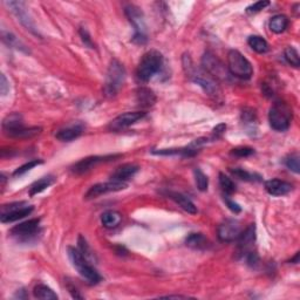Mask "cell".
I'll return each mask as SVG.
<instances>
[{
    "label": "cell",
    "instance_id": "6da1fadb",
    "mask_svg": "<svg viewBox=\"0 0 300 300\" xmlns=\"http://www.w3.org/2000/svg\"><path fill=\"white\" fill-rule=\"evenodd\" d=\"M183 68H184L186 75H188L193 82L202 87L203 90L208 93V95L216 97L221 93L217 81H216L214 78H211L206 71L196 68L189 56L183 57Z\"/></svg>",
    "mask_w": 300,
    "mask_h": 300
},
{
    "label": "cell",
    "instance_id": "7a4b0ae2",
    "mask_svg": "<svg viewBox=\"0 0 300 300\" xmlns=\"http://www.w3.org/2000/svg\"><path fill=\"white\" fill-rule=\"evenodd\" d=\"M163 66V56L159 51L152 49L143 54L137 67V78L143 82H148Z\"/></svg>",
    "mask_w": 300,
    "mask_h": 300
},
{
    "label": "cell",
    "instance_id": "3957f363",
    "mask_svg": "<svg viewBox=\"0 0 300 300\" xmlns=\"http://www.w3.org/2000/svg\"><path fill=\"white\" fill-rule=\"evenodd\" d=\"M292 108L284 101H276L269 112V122L276 131H285L290 128L292 121Z\"/></svg>",
    "mask_w": 300,
    "mask_h": 300
},
{
    "label": "cell",
    "instance_id": "277c9868",
    "mask_svg": "<svg viewBox=\"0 0 300 300\" xmlns=\"http://www.w3.org/2000/svg\"><path fill=\"white\" fill-rule=\"evenodd\" d=\"M68 256L73 266L78 270L79 274L83 279H86L89 284L93 285L100 283L101 276L98 274L97 271L87 262V258L83 256L81 251L75 247H68Z\"/></svg>",
    "mask_w": 300,
    "mask_h": 300
},
{
    "label": "cell",
    "instance_id": "5b68a950",
    "mask_svg": "<svg viewBox=\"0 0 300 300\" xmlns=\"http://www.w3.org/2000/svg\"><path fill=\"white\" fill-rule=\"evenodd\" d=\"M228 71L230 74L241 80H248L254 74L251 62L237 49H231L228 53Z\"/></svg>",
    "mask_w": 300,
    "mask_h": 300
},
{
    "label": "cell",
    "instance_id": "8992f818",
    "mask_svg": "<svg viewBox=\"0 0 300 300\" xmlns=\"http://www.w3.org/2000/svg\"><path fill=\"white\" fill-rule=\"evenodd\" d=\"M126 79V71L123 65L118 60H113L107 73V81L105 85V93L108 96H114Z\"/></svg>",
    "mask_w": 300,
    "mask_h": 300
},
{
    "label": "cell",
    "instance_id": "52a82bcc",
    "mask_svg": "<svg viewBox=\"0 0 300 300\" xmlns=\"http://www.w3.org/2000/svg\"><path fill=\"white\" fill-rule=\"evenodd\" d=\"M126 16L129 19L130 24L135 28V35L133 40L137 43H144L147 41V34H145V24L142 11L135 5H128L124 9Z\"/></svg>",
    "mask_w": 300,
    "mask_h": 300
},
{
    "label": "cell",
    "instance_id": "ba28073f",
    "mask_svg": "<svg viewBox=\"0 0 300 300\" xmlns=\"http://www.w3.org/2000/svg\"><path fill=\"white\" fill-rule=\"evenodd\" d=\"M203 71H206L215 80L225 81L229 78V71L223 65V62L211 52H206L202 57Z\"/></svg>",
    "mask_w": 300,
    "mask_h": 300
},
{
    "label": "cell",
    "instance_id": "9c48e42d",
    "mask_svg": "<svg viewBox=\"0 0 300 300\" xmlns=\"http://www.w3.org/2000/svg\"><path fill=\"white\" fill-rule=\"evenodd\" d=\"M33 207L28 206L26 202H16L6 204V206L2 207L0 219H2L3 223H12L31 215Z\"/></svg>",
    "mask_w": 300,
    "mask_h": 300
},
{
    "label": "cell",
    "instance_id": "30bf717a",
    "mask_svg": "<svg viewBox=\"0 0 300 300\" xmlns=\"http://www.w3.org/2000/svg\"><path fill=\"white\" fill-rule=\"evenodd\" d=\"M243 231L241 223L237 219H225L221 223L217 229V235L221 241L224 243H231L239 238L240 233Z\"/></svg>",
    "mask_w": 300,
    "mask_h": 300
},
{
    "label": "cell",
    "instance_id": "8fae6325",
    "mask_svg": "<svg viewBox=\"0 0 300 300\" xmlns=\"http://www.w3.org/2000/svg\"><path fill=\"white\" fill-rule=\"evenodd\" d=\"M116 157H120V155H109V156H90L86 157V159H82L79 161L78 163H75L74 166L72 167V173L75 175H82L90 171L93 168H95L97 164L102 162H109V161L116 159Z\"/></svg>",
    "mask_w": 300,
    "mask_h": 300
},
{
    "label": "cell",
    "instance_id": "7c38bea8",
    "mask_svg": "<svg viewBox=\"0 0 300 300\" xmlns=\"http://www.w3.org/2000/svg\"><path fill=\"white\" fill-rule=\"evenodd\" d=\"M126 188H127V183L124 182H116L111 180L109 182H106V183H98V184H95L91 186L88 191H87L85 198L94 199V198H97L98 196L105 195V193L120 191V190H123Z\"/></svg>",
    "mask_w": 300,
    "mask_h": 300
},
{
    "label": "cell",
    "instance_id": "4fadbf2b",
    "mask_svg": "<svg viewBox=\"0 0 300 300\" xmlns=\"http://www.w3.org/2000/svg\"><path fill=\"white\" fill-rule=\"evenodd\" d=\"M145 116L144 112H127L115 118L109 124V129L113 131H120L136 123Z\"/></svg>",
    "mask_w": 300,
    "mask_h": 300
},
{
    "label": "cell",
    "instance_id": "5bb4252c",
    "mask_svg": "<svg viewBox=\"0 0 300 300\" xmlns=\"http://www.w3.org/2000/svg\"><path fill=\"white\" fill-rule=\"evenodd\" d=\"M40 224V218H33L30 221H26L24 223H20L19 225H16L14 228L11 229V235L17 238H20L23 240H27L31 238L38 232Z\"/></svg>",
    "mask_w": 300,
    "mask_h": 300
},
{
    "label": "cell",
    "instance_id": "9a60e30c",
    "mask_svg": "<svg viewBox=\"0 0 300 300\" xmlns=\"http://www.w3.org/2000/svg\"><path fill=\"white\" fill-rule=\"evenodd\" d=\"M5 5L9 6L12 12L16 14L18 19L21 24L24 25L27 30H30L33 33H36L34 30V25H33V21L31 17L28 16L26 9H25V4L20 2H5Z\"/></svg>",
    "mask_w": 300,
    "mask_h": 300
},
{
    "label": "cell",
    "instance_id": "2e32d148",
    "mask_svg": "<svg viewBox=\"0 0 300 300\" xmlns=\"http://www.w3.org/2000/svg\"><path fill=\"white\" fill-rule=\"evenodd\" d=\"M237 241H238V251L240 255L244 256L250 252L251 246L256 241V225L250 224L246 229L243 230Z\"/></svg>",
    "mask_w": 300,
    "mask_h": 300
},
{
    "label": "cell",
    "instance_id": "e0dca14e",
    "mask_svg": "<svg viewBox=\"0 0 300 300\" xmlns=\"http://www.w3.org/2000/svg\"><path fill=\"white\" fill-rule=\"evenodd\" d=\"M138 169H140V167L134 163L122 164V166L118 167L114 171H113V174L111 175V180L126 183L127 181H129L130 178H133L135 175H136Z\"/></svg>",
    "mask_w": 300,
    "mask_h": 300
},
{
    "label": "cell",
    "instance_id": "ac0fdd59",
    "mask_svg": "<svg viewBox=\"0 0 300 300\" xmlns=\"http://www.w3.org/2000/svg\"><path fill=\"white\" fill-rule=\"evenodd\" d=\"M265 189L272 196H284L292 191L293 185L286 181L270 180L265 182Z\"/></svg>",
    "mask_w": 300,
    "mask_h": 300
},
{
    "label": "cell",
    "instance_id": "d6986e66",
    "mask_svg": "<svg viewBox=\"0 0 300 300\" xmlns=\"http://www.w3.org/2000/svg\"><path fill=\"white\" fill-rule=\"evenodd\" d=\"M23 118L18 113H13V114L7 115L3 121V129L7 136H11L13 133H16L21 128H24Z\"/></svg>",
    "mask_w": 300,
    "mask_h": 300
},
{
    "label": "cell",
    "instance_id": "ffe728a7",
    "mask_svg": "<svg viewBox=\"0 0 300 300\" xmlns=\"http://www.w3.org/2000/svg\"><path fill=\"white\" fill-rule=\"evenodd\" d=\"M82 126H80V124H73V126L65 127L62 129L58 130L56 137L62 142H71L75 140V138H78L82 134Z\"/></svg>",
    "mask_w": 300,
    "mask_h": 300
},
{
    "label": "cell",
    "instance_id": "44dd1931",
    "mask_svg": "<svg viewBox=\"0 0 300 300\" xmlns=\"http://www.w3.org/2000/svg\"><path fill=\"white\" fill-rule=\"evenodd\" d=\"M168 196H169V198L173 199L175 203H177L183 210L188 212V214H191V215L197 214L196 206L186 196L182 195L180 192H174V191L168 192Z\"/></svg>",
    "mask_w": 300,
    "mask_h": 300
},
{
    "label": "cell",
    "instance_id": "7402d4cb",
    "mask_svg": "<svg viewBox=\"0 0 300 300\" xmlns=\"http://www.w3.org/2000/svg\"><path fill=\"white\" fill-rule=\"evenodd\" d=\"M185 245L193 250H207L210 246V241L203 233H191L186 238Z\"/></svg>",
    "mask_w": 300,
    "mask_h": 300
},
{
    "label": "cell",
    "instance_id": "603a6c76",
    "mask_svg": "<svg viewBox=\"0 0 300 300\" xmlns=\"http://www.w3.org/2000/svg\"><path fill=\"white\" fill-rule=\"evenodd\" d=\"M122 222V215L115 210H108L101 215V223L105 228L115 229Z\"/></svg>",
    "mask_w": 300,
    "mask_h": 300
},
{
    "label": "cell",
    "instance_id": "cb8c5ba5",
    "mask_svg": "<svg viewBox=\"0 0 300 300\" xmlns=\"http://www.w3.org/2000/svg\"><path fill=\"white\" fill-rule=\"evenodd\" d=\"M136 100L141 107L148 108L154 106L156 102V97L153 90L148 88H138L136 91Z\"/></svg>",
    "mask_w": 300,
    "mask_h": 300
},
{
    "label": "cell",
    "instance_id": "d4e9b609",
    "mask_svg": "<svg viewBox=\"0 0 300 300\" xmlns=\"http://www.w3.org/2000/svg\"><path fill=\"white\" fill-rule=\"evenodd\" d=\"M288 26V19L286 16H283V14H277L271 18L270 20V30L272 31L276 34H280L286 31Z\"/></svg>",
    "mask_w": 300,
    "mask_h": 300
},
{
    "label": "cell",
    "instance_id": "484cf974",
    "mask_svg": "<svg viewBox=\"0 0 300 300\" xmlns=\"http://www.w3.org/2000/svg\"><path fill=\"white\" fill-rule=\"evenodd\" d=\"M247 43L255 52H257L259 54L266 53L270 48L268 41L259 35H251L250 38L247 39Z\"/></svg>",
    "mask_w": 300,
    "mask_h": 300
},
{
    "label": "cell",
    "instance_id": "4316f807",
    "mask_svg": "<svg viewBox=\"0 0 300 300\" xmlns=\"http://www.w3.org/2000/svg\"><path fill=\"white\" fill-rule=\"evenodd\" d=\"M54 181H56V178H54L53 176H51V175H49V176L40 178V180L34 182L31 185L30 196H35V195H38V193L42 192L43 190H46L47 188H48V186L52 185L54 183Z\"/></svg>",
    "mask_w": 300,
    "mask_h": 300
},
{
    "label": "cell",
    "instance_id": "83f0119b",
    "mask_svg": "<svg viewBox=\"0 0 300 300\" xmlns=\"http://www.w3.org/2000/svg\"><path fill=\"white\" fill-rule=\"evenodd\" d=\"M33 294L36 299H43V300H53V299H58L57 293H54V291L52 288L46 286L43 284H39L36 285L33 290Z\"/></svg>",
    "mask_w": 300,
    "mask_h": 300
},
{
    "label": "cell",
    "instance_id": "f1b7e54d",
    "mask_svg": "<svg viewBox=\"0 0 300 300\" xmlns=\"http://www.w3.org/2000/svg\"><path fill=\"white\" fill-rule=\"evenodd\" d=\"M219 184H221V188L224 192V195L231 196L232 193L236 192V184L231 178L226 176L225 174L221 173L219 174Z\"/></svg>",
    "mask_w": 300,
    "mask_h": 300
},
{
    "label": "cell",
    "instance_id": "f546056e",
    "mask_svg": "<svg viewBox=\"0 0 300 300\" xmlns=\"http://www.w3.org/2000/svg\"><path fill=\"white\" fill-rule=\"evenodd\" d=\"M193 175H195L197 189H198L199 191H207L208 186H209V180H208L207 175L204 174L202 170L198 169V168H196V169L193 170Z\"/></svg>",
    "mask_w": 300,
    "mask_h": 300
},
{
    "label": "cell",
    "instance_id": "4dcf8cb0",
    "mask_svg": "<svg viewBox=\"0 0 300 300\" xmlns=\"http://www.w3.org/2000/svg\"><path fill=\"white\" fill-rule=\"evenodd\" d=\"M284 57L291 66H293V67H299L300 58L297 49L293 48V47H287L284 52Z\"/></svg>",
    "mask_w": 300,
    "mask_h": 300
},
{
    "label": "cell",
    "instance_id": "1f68e13d",
    "mask_svg": "<svg viewBox=\"0 0 300 300\" xmlns=\"http://www.w3.org/2000/svg\"><path fill=\"white\" fill-rule=\"evenodd\" d=\"M285 166H286L291 171L295 174H299L300 164H299V155L298 154H292L285 160Z\"/></svg>",
    "mask_w": 300,
    "mask_h": 300
},
{
    "label": "cell",
    "instance_id": "d6a6232c",
    "mask_svg": "<svg viewBox=\"0 0 300 300\" xmlns=\"http://www.w3.org/2000/svg\"><path fill=\"white\" fill-rule=\"evenodd\" d=\"M43 161L42 160H33L30 161V162L25 163L24 166H21L18 168V169L13 173V176H21V175H24L25 173H27V171H30L33 168L39 166V164H42Z\"/></svg>",
    "mask_w": 300,
    "mask_h": 300
},
{
    "label": "cell",
    "instance_id": "836d02e7",
    "mask_svg": "<svg viewBox=\"0 0 300 300\" xmlns=\"http://www.w3.org/2000/svg\"><path fill=\"white\" fill-rule=\"evenodd\" d=\"M231 171L233 176H236L237 178H239V180H243V181H255L256 180V175L255 174H251L248 173V171L244 170V169H240V168H236V169H230Z\"/></svg>",
    "mask_w": 300,
    "mask_h": 300
},
{
    "label": "cell",
    "instance_id": "e575fe53",
    "mask_svg": "<svg viewBox=\"0 0 300 300\" xmlns=\"http://www.w3.org/2000/svg\"><path fill=\"white\" fill-rule=\"evenodd\" d=\"M3 40L9 46L16 47V48H20V49L24 51V46H21V42L13 34H11V33L3 32Z\"/></svg>",
    "mask_w": 300,
    "mask_h": 300
},
{
    "label": "cell",
    "instance_id": "d590c367",
    "mask_svg": "<svg viewBox=\"0 0 300 300\" xmlns=\"http://www.w3.org/2000/svg\"><path fill=\"white\" fill-rule=\"evenodd\" d=\"M230 154H231V155H233V156H237V157H248V156L254 155L255 150L252 148H248V147H238V148L232 149Z\"/></svg>",
    "mask_w": 300,
    "mask_h": 300
},
{
    "label": "cell",
    "instance_id": "8d00e7d4",
    "mask_svg": "<svg viewBox=\"0 0 300 300\" xmlns=\"http://www.w3.org/2000/svg\"><path fill=\"white\" fill-rule=\"evenodd\" d=\"M270 5L269 2H257L255 4H252L251 6H248L246 11L248 13H256V12H259V11L264 10L265 7H268Z\"/></svg>",
    "mask_w": 300,
    "mask_h": 300
},
{
    "label": "cell",
    "instance_id": "74e56055",
    "mask_svg": "<svg viewBox=\"0 0 300 300\" xmlns=\"http://www.w3.org/2000/svg\"><path fill=\"white\" fill-rule=\"evenodd\" d=\"M225 130H226V124L224 123H221L218 124V126H216L214 128V130H212V138H214V140L215 138L217 140V138L222 137L223 134L225 133Z\"/></svg>",
    "mask_w": 300,
    "mask_h": 300
},
{
    "label": "cell",
    "instance_id": "f35d334b",
    "mask_svg": "<svg viewBox=\"0 0 300 300\" xmlns=\"http://www.w3.org/2000/svg\"><path fill=\"white\" fill-rule=\"evenodd\" d=\"M224 201H225L226 206H228L229 209L231 210L232 212H235V214H239V212L241 211L240 207H239L238 204H237V203L233 202V201H232L231 198H230V196H228V195H224Z\"/></svg>",
    "mask_w": 300,
    "mask_h": 300
},
{
    "label": "cell",
    "instance_id": "ab89813d",
    "mask_svg": "<svg viewBox=\"0 0 300 300\" xmlns=\"http://www.w3.org/2000/svg\"><path fill=\"white\" fill-rule=\"evenodd\" d=\"M80 35H81L82 41L85 42V45L88 46L89 48H93L94 43H93V41H91V39H90V36L88 34V32H87V30H85V28H81V30H80Z\"/></svg>",
    "mask_w": 300,
    "mask_h": 300
},
{
    "label": "cell",
    "instance_id": "60d3db41",
    "mask_svg": "<svg viewBox=\"0 0 300 300\" xmlns=\"http://www.w3.org/2000/svg\"><path fill=\"white\" fill-rule=\"evenodd\" d=\"M9 90H10L9 82H7L5 75L2 74L0 75V93H2L3 96H5V95L9 93Z\"/></svg>",
    "mask_w": 300,
    "mask_h": 300
},
{
    "label": "cell",
    "instance_id": "b9f144b4",
    "mask_svg": "<svg viewBox=\"0 0 300 300\" xmlns=\"http://www.w3.org/2000/svg\"><path fill=\"white\" fill-rule=\"evenodd\" d=\"M68 290H69V293L72 294L73 298H76V299H82V295L79 294V291L76 290L75 287L73 286H68Z\"/></svg>",
    "mask_w": 300,
    "mask_h": 300
},
{
    "label": "cell",
    "instance_id": "7bdbcfd3",
    "mask_svg": "<svg viewBox=\"0 0 300 300\" xmlns=\"http://www.w3.org/2000/svg\"><path fill=\"white\" fill-rule=\"evenodd\" d=\"M161 298H188V297H185V295H163V297H161Z\"/></svg>",
    "mask_w": 300,
    "mask_h": 300
},
{
    "label": "cell",
    "instance_id": "ee69618b",
    "mask_svg": "<svg viewBox=\"0 0 300 300\" xmlns=\"http://www.w3.org/2000/svg\"><path fill=\"white\" fill-rule=\"evenodd\" d=\"M291 263H293V264H298V263H299V252L295 254L293 259H291Z\"/></svg>",
    "mask_w": 300,
    "mask_h": 300
}]
</instances>
